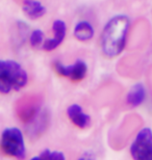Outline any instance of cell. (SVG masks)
Instances as JSON below:
<instances>
[{
    "instance_id": "1",
    "label": "cell",
    "mask_w": 152,
    "mask_h": 160,
    "mask_svg": "<svg viewBox=\"0 0 152 160\" xmlns=\"http://www.w3.org/2000/svg\"><path fill=\"white\" fill-rule=\"evenodd\" d=\"M128 17L125 15H118L112 18L105 24L101 33V50L107 57H116L123 52L127 40L129 30Z\"/></svg>"
},
{
    "instance_id": "2",
    "label": "cell",
    "mask_w": 152,
    "mask_h": 160,
    "mask_svg": "<svg viewBox=\"0 0 152 160\" xmlns=\"http://www.w3.org/2000/svg\"><path fill=\"white\" fill-rule=\"evenodd\" d=\"M28 75L24 68L16 60L0 59V92L9 94L20 91L27 84Z\"/></svg>"
},
{
    "instance_id": "3",
    "label": "cell",
    "mask_w": 152,
    "mask_h": 160,
    "mask_svg": "<svg viewBox=\"0 0 152 160\" xmlns=\"http://www.w3.org/2000/svg\"><path fill=\"white\" fill-rule=\"evenodd\" d=\"M0 149L5 155L18 160H24L26 148L22 131L17 127L5 128L0 137Z\"/></svg>"
},
{
    "instance_id": "4",
    "label": "cell",
    "mask_w": 152,
    "mask_h": 160,
    "mask_svg": "<svg viewBox=\"0 0 152 160\" xmlns=\"http://www.w3.org/2000/svg\"><path fill=\"white\" fill-rule=\"evenodd\" d=\"M134 160H152V130L144 127L139 131L130 145Z\"/></svg>"
},
{
    "instance_id": "5",
    "label": "cell",
    "mask_w": 152,
    "mask_h": 160,
    "mask_svg": "<svg viewBox=\"0 0 152 160\" xmlns=\"http://www.w3.org/2000/svg\"><path fill=\"white\" fill-rule=\"evenodd\" d=\"M18 117L23 123L31 124L41 113V102L38 97H26L17 104Z\"/></svg>"
},
{
    "instance_id": "6",
    "label": "cell",
    "mask_w": 152,
    "mask_h": 160,
    "mask_svg": "<svg viewBox=\"0 0 152 160\" xmlns=\"http://www.w3.org/2000/svg\"><path fill=\"white\" fill-rule=\"evenodd\" d=\"M56 73L63 77H67L74 82H79L86 78L88 74V66L81 59H77L72 65H64L60 62H54Z\"/></svg>"
},
{
    "instance_id": "7",
    "label": "cell",
    "mask_w": 152,
    "mask_h": 160,
    "mask_svg": "<svg viewBox=\"0 0 152 160\" xmlns=\"http://www.w3.org/2000/svg\"><path fill=\"white\" fill-rule=\"evenodd\" d=\"M52 30L54 37L51 39H46L42 45V48L45 51H53L63 43L67 32L66 23L63 20H55L52 24Z\"/></svg>"
},
{
    "instance_id": "8",
    "label": "cell",
    "mask_w": 152,
    "mask_h": 160,
    "mask_svg": "<svg viewBox=\"0 0 152 160\" xmlns=\"http://www.w3.org/2000/svg\"><path fill=\"white\" fill-rule=\"evenodd\" d=\"M67 116L69 120L80 129H86L91 125V117L83 111L78 104H71L67 108Z\"/></svg>"
},
{
    "instance_id": "9",
    "label": "cell",
    "mask_w": 152,
    "mask_h": 160,
    "mask_svg": "<svg viewBox=\"0 0 152 160\" xmlns=\"http://www.w3.org/2000/svg\"><path fill=\"white\" fill-rule=\"evenodd\" d=\"M146 100V88L142 83L132 85L126 95V102L130 107H139Z\"/></svg>"
},
{
    "instance_id": "10",
    "label": "cell",
    "mask_w": 152,
    "mask_h": 160,
    "mask_svg": "<svg viewBox=\"0 0 152 160\" xmlns=\"http://www.w3.org/2000/svg\"><path fill=\"white\" fill-rule=\"evenodd\" d=\"M22 11L30 20H38L46 14V8L38 0H24Z\"/></svg>"
},
{
    "instance_id": "11",
    "label": "cell",
    "mask_w": 152,
    "mask_h": 160,
    "mask_svg": "<svg viewBox=\"0 0 152 160\" xmlns=\"http://www.w3.org/2000/svg\"><path fill=\"white\" fill-rule=\"evenodd\" d=\"M74 37L80 42L90 41L94 37V28L88 21H80L74 27Z\"/></svg>"
},
{
    "instance_id": "12",
    "label": "cell",
    "mask_w": 152,
    "mask_h": 160,
    "mask_svg": "<svg viewBox=\"0 0 152 160\" xmlns=\"http://www.w3.org/2000/svg\"><path fill=\"white\" fill-rule=\"evenodd\" d=\"M44 32L41 29H35L30 33L29 37V43L31 47L39 48L41 47L44 43Z\"/></svg>"
},
{
    "instance_id": "13",
    "label": "cell",
    "mask_w": 152,
    "mask_h": 160,
    "mask_svg": "<svg viewBox=\"0 0 152 160\" xmlns=\"http://www.w3.org/2000/svg\"><path fill=\"white\" fill-rule=\"evenodd\" d=\"M47 160H66V156L60 151H50L49 150Z\"/></svg>"
},
{
    "instance_id": "14",
    "label": "cell",
    "mask_w": 152,
    "mask_h": 160,
    "mask_svg": "<svg viewBox=\"0 0 152 160\" xmlns=\"http://www.w3.org/2000/svg\"><path fill=\"white\" fill-rule=\"evenodd\" d=\"M77 160H95V158H94V155L92 154V153H89V152H86L81 157L78 158Z\"/></svg>"
},
{
    "instance_id": "15",
    "label": "cell",
    "mask_w": 152,
    "mask_h": 160,
    "mask_svg": "<svg viewBox=\"0 0 152 160\" xmlns=\"http://www.w3.org/2000/svg\"><path fill=\"white\" fill-rule=\"evenodd\" d=\"M29 160H41V158L39 157V156H34V157H32V158H30Z\"/></svg>"
}]
</instances>
